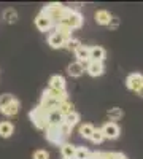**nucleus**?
Masks as SVG:
<instances>
[{
	"instance_id": "1",
	"label": "nucleus",
	"mask_w": 143,
	"mask_h": 159,
	"mask_svg": "<svg viewBox=\"0 0 143 159\" xmlns=\"http://www.w3.org/2000/svg\"><path fill=\"white\" fill-rule=\"evenodd\" d=\"M73 10L72 8H67V7H64L62 3H48L42 8L40 13H43L45 16H48L51 21H53V24H59L62 21H65L69 16H70V13Z\"/></svg>"
},
{
	"instance_id": "2",
	"label": "nucleus",
	"mask_w": 143,
	"mask_h": 159,
	"mask_svg": "<svg viewBox=\"0 0 143 159\" xmlns=\"http://www.w3.org/2000/svg\"><path fill=\"white\" fill-rule=\"evenodd\" d=\"M29 118H30V121L34 123V126H35L37 129L46 130V127H48V111H46L43 107L37 105L34 110H30Z\"/></svg>"
},
{
	"instance_id": "3",
	"label": "nucleus",
	"mask_w": 143,
	"mask_h": 159,
	"mask_svg": "<svg viewBox=\"0 0 143 159\" xmlns=\"http://www.w3.org/2000/svg\"><path fill=\"white\" fill-rule=\"evenodd\" d=\"M45 135H46V140L53 145H60L65 143L64 137L60 135V130H59V126H48L46 130H45Z\"/></svg>"
},
{
	"instance_id": "4",
	"label": "nucleus",
	"mask_w": 143,
	"mask_h": 159,
	"mask_svg": "<svg viewBox=\"0 0 143 159\" xmlns=\"http://www.w3.org/2000/svg\"><path fill=\"white\" fill-rule=\"evenodd\" d=\"M100 129H102V132H103V137H105V139H110V140L118 139V137H119V134H121V129H119V126L116 124V123H113V121L105 123V124H103Z\"/></svg>"
},
{
	"instance_id": "5",
	"label": "nucleus",
	"mask_w": 143,
	"mask_h": 159,
	"mask_svg": "<svg viewBox=\"0 0 143 159\" xmlns=\"http://www.w3.org/2000/svg\"><path fill=\"white\" fill-rule=\"evenodd\" d=\"M126 86L134 92H138L143 88V75L141 73H131L126 78Z\"/></svg>"
},
{
	"instance_id": "6",
	"label": "nucleus",
	"mask_w": 143,
	"mask_h": 159,
	"mask_svg": "<svg viewBox=\"0 0 143 159\" xmlns=\"http://www.w3.org/2000/svg\"><path fill=\"white\" fill-rule=\"evenodd\" d=\"M62 22H65L69 27H72V30H75V29H80L81 25H83V22H84V19H83V16H81V13H78V11H72L70 13V16L65 19V21H62Z\"/></svg>"
},
{
	"instance_id": "7",
	"label": "nucleus",
	"mask_w": 143,
	"mask_h": 159,
	"mask_svg": "<svg viewBox=\"0 0 143 159\" xmlns=\"http://www.w3.org/2000/svg\"><path fill=\"white\" fill-rule=\"evenodd\" d=\"M86 72L91 76H100L105 72V65H103V62H99V61H89L86 64Z\"/></svg>"
},
{
	"instance_id": "8",
	"label": "nucleus",
	"mask_w": 143,
	"mask_h": 159,
	"mask_svg": "<svg viewBox=\"0 0 143 159\" xmlns=\"http://www.w3.org/2000/svg\"><path fill=\"white\" fill-rule=\"evenodd\" d=\"M35 25H37V29L38 30H42V32H48L51 27H53V21H51L48 16H45L43 13H38L37 18H35Z\"/></svg>"
},
{
	"instance_id": "9",
	"label": "nucleus",
	"mask_w": 143,
	"mask_h": 159,
	"mask_svg": "<svg viewBox=\"0 0 143 159\" xmlns=\"http://www.w3.org/2000/svg\"><path fill=\"white\" fill-rule=\"evenodd\" d=\"M75 57H76V62L80 64H87L91 61V46H86V45H81L75 51Z\"/></svg>"
},
{
	"instance_id": "10",
	"label": "nucleus",
	"mask_w": 143,
	"mask_h": 159,
	"mask_svg": "<svg viewBox=\"0 0 143 159\" xmlns=\"http://www.w3.org/2000/svg\"><path fill=\"white\" fill-rule=\"evenodd\" d=\"M42 94H43V96H48V97H51V99H54V100H57L59 103L69 100V94H67V91H56V89L48 88V89H45V91L42 92Z\"/></svg>"
},
{
	"instance_id": "11",
	"label": "nucleus",
	"mask_w": 143,
	"mask_h": 159,
	"mask_svg": "<svg viewBox=\"0 0 143 159\" xmlns=\"http://www.w3.org/2000/svg\"><path fill=\"white\" fill-rule=\"evenodd\" d=\"M65 42H67V40L64 38V37H60L59 34H56V32H53V34L49 35V38H48V45L51 48H54V49L64 48V46H65Z\"/></svg>"
},
{
	"instance_id": "12",
	"label": "nucleus",
	"mask_w": 143,
	"mask_h": 159,
	"mask_svg": "<svg viewBox=\"0 0 143 159\" xmlns=\"http://www.w3.org/2000/svg\"><path fill=\"white\" fill-rule=\"evenodd\" d=\"M49 88L56 91H67L65 89V78L62 75H53L49 80Z\"/></svg>"
},
{
	"instance_id": "13",
	"label": "nucleus",
	"mask_w": 143,
	"mask_h": 159,
	"mask_svg": "<svg viewBox=\"0 0 143 159\" xmlns=\"http://www.w3.org/2000/svg\"><path fill=\"white\" fill-rule=\"evenodd\" d=\"M94 18H96V22H97V24H100V25H108V22L111 21L113 15H111L110 11H107V10H97L96 15H94Z\"/></svg>"
},
{
	"instance_id": "14",
	"label": "nucleus",
	"mask_w": 143,
	"mask_h": 159,
	"mask_svg": "<svg viewBox=\"0 0 143 159\" xmlns=\"http://www.w3.org/2000/svg\"><path fill=\"white\" fill-rule=\"evenodd\" d=\"M60 154H62V159H75V154H76V147L72 143H62L60 145Z\"/></svg>"
},
{
	"instance_id": "15",
	"label": "nucleus",
	"mask_w": 143,
	"mask_h": 159,
	"mask_svg": "<svg viewBox=\"0 0 143 159\" xmlns=\"http://www.w3.org/2000/svg\"><path fill=\"white\" fill-rule=\"evenodd\" d=\"M107 57V51L105 48L102 46H91V61H99V62H103Z\"/></svg>"
},
{
	"instance_id": "16",
	"label": "nucleus",
	"mask_w": 143,
	"mask_h": 159,
	"mask_svg": "<svg viewBox=\"0 0 143 159\" xmlns=\"http://www.w3.org/2000/svg\"><path fill=\"white\" fill-rule=\"evenodd\" d=\"M54 32L56 34H59L60 37H64L65 40H70L72 38V27H69V25L65 24V22H59V24H56L54 25Z\"/></svg>"
},
{
	"instance_id": "17",
	"label": "nucleus",
	"mask_w": 143,
	"mask_h": 159,
	"mask_svg": "<svg viewBox=\"0 0 143 159\" xmlns=\"http://www.w3.org/2000/svg\"><path fill=\"white\" fill-rule=\"evenodd\" d=\"M67 73L70 76H75V78L81 76L84 73V65L80 64V62H72V64H69V67H67Z\"/></svg>"
},
{
	"instance_id": "18",
	"label": "nucleus",
	"mask_w": 143,
	"mask_h": 159,
	"mask_svg": "<svg viewBox=\"0 0 143 159\" xmlns=\"http://www.w3.org/2000/svg\"><path fill=\"white\" fill-rule=\"evenodd\" d=\"M19 107H21V103H19V100L18 99H15L10 105H7L5 108H2L0 110V113H3L5 116H15L18 111H19Z\"/></svg>"
},
{
	"instance_id": "19",
	"label": "nucleus",
	"mask_w": 143,
	"mask_h": 159,
	"mask_svg": "<svg viewBox=\"0 0 143 159\" xmlns=\"http://www.w3.org/2000/svg\"><path fill=\"white\" fill-rule=\"evenodd\" d=\"M13 132H15V126H13V123H10V121H2L0 123V137L8 139V137L13 135Z\"/></svg>"
},
{
	"instance_id": "20",
	"label": "nucleus",
	"mask_w": 143,
	"mask_h": 159,
	"mask_svg": "<svg viewBox=\"0 0 143 159\" xmlns=\"http://www.w3.org/2000/svg\"><path fill=\"white\" fill-rule=\"evenodd\" d=\"M62 123H64V116L57 110L48 113V126H60Z\"/></svg>"
},
{
	"instance_id": "21",
	"label": "nucleus",
	"mask_w": 143,
	"mask_h": 159,
	"mask_svg": "<svg viewBox=\"0 0 143 159\" xmlns=\"http://www.w3.org/2000/svg\"><path fill=\"white\" fill-rule=\"evenodd\" d=\"M94 130H96V127L91 124V123H84V124L80 126V135L83 139H89L91 140V137H92V134H94Z\"/></svg>"
},
{
	"instance_id": "22",
	"label": "nucleus",
	"mask_w": 143,
	"mask_h": 159,
	"mask_svg": "<svg viewBox=\"0 0 143 159\" xmlns=\"http://www.w3.org/2000/svg\"><path fill=\"white\" fill-rule=\"evenodd\" d=\"M57 111L62 115V116H67V115H70V113H73L75 110H73V103L70 102V100H65V102H62V103H59V107H57Z\"/></svg>"
},
{
	"instance_id": "23",
	"label": "nucleus",
	"mask_w": 143,
	"mask_h": 159,
	"mask_svg": "<svg viewBox=\"0 0 143 159\" xmlns=\"http://www.w3.org/2000/svg\"><path fill=\"white\" fill-rule=\"evenodd\" d=\"M107 115H108V118H110V121H119V119L124 116V111H123V108H119V107H113V108H110L108 111H107Z\"/></svg>"
},
{
	"instance_id": "24",
	"label": "nucleus",
	"mask_w": 143,
	"mask_h": 159,
	"mask_svg": "<svg viewBox=\"0 0 143 159\" xmlns=\"http://www.w3.org/2000/svg\"><path fill=\"white\" fill-rule=\"evenodd\" d=\"M3 19H5L7 22H10V24H15V22L18 21V13H16V10H15V8H7V10L3 11Z\"/></svg>"
},
{
	"instance_id": "25",
	"label": "nucleus",
	"mask_w": 143,
	"mask_h": 159,
	"mask_svg": "<svg viewBox=\"0 0 143 159\" xmlns=\"http://www.w3.org/2000/svg\"><path fill=\"white\" fill-rule=\"evenodd\" d=\"M64 123L69 124L70 127H75L78 123H80V113L73 111V113H70V115H67V116H64Z\"/></svg>"
},
{
	"instance_id": "26",
	"label": "nucleus",
	"mask_w": 143,
	"mask_h": 159,
	"mask_svg": "<svg viewBox=\"0 0 143 159\" xmlns=\"http://www.w3.org/2000/svg\"><path fill=\"white\" fill-rule=\"evenodd\" d=\"M91 153L86 147H76V154H75V159H89L91 157Z\"/></svg>"
},
{
	"instance_id": "27",
	"label": "nucleus",
	"mask_w": 143,
	"mask_h": 159,
	"mask_svg": "<svg viewBox=\"0 0 143 159\" xmlns=\"http://www.w3.org/2000/svg\"><path fill=\"white\" fill-rule=\"evenodd\" d=\"M15 99H16V97L13 96V94H2V96H0V110L5 108L7 105H10Z\"/></svg>"
},
{
	"instance_id": "28",
	"label": "nucleus",
	"mask_w": 143,
	"mask_h": 159,
	"mask_svg": "<svg viewBox=\"0 0 143 159\" xmlns=\"http://www.w3.org/2000/svg\"><path fill=\"white\" fill-rule=\"evenodd\" d=\"M103 140H105V137H103L102 129H96V130H94V134H92V137H91V142H92L94 145H100Z\"/></svg>"
},
{
	"instance_id": "29",
	"label": "nucleus",
	"mask_w": 143,
	"mask_h": 159,
	"mask_svg": "<svg viewBox=\"0 0 143 159\" xmlns=\"http://www.w3.org/2000/svg\"><path fill=\"white\" fill-rule=\"evenodd\" d=\"M72 129H73V127H70V126H69V124H65V123H62V124L59 126L60 135L64 137V140H67V139L70 137V134H72Z\"/></svg>"
},
{
	"instance_id": "30",
	"label": "nucleus",
	"mask_w": 143,
	"mask_h": 159,
	"mask_svg": "<svg viewBox=\"0 0 143 159\" xmlns=\"http://www.w3.org/2000/svg\"><path fill=\"white\" fill-rule=\"evenodd\" d=\"M81 46V43L80 42H78V40L76 38H70V40H67V42H65V46H64V48H67V49H72L73 52L78 49V48H80Z\"/></svg>"
},
{
	"instance_id": "31",
	"label": "nucleus",
	"mask_w": 143,
	"mask_h": 159,
	"mask_svg": "<svg viewBox=\"0 0 143 159\" xmlns=\"http://www.w3.org/2000/svg\"><path fill=\"white\" fill-rule=\"evenodd\" d=\"M32 159H49V153L45 150H37V151H34Z\"/></svg>"
},
{
	"instance_id": "32",
	"label": "nucleus",
	"mask_w": 143,
	"mask_h": 159,
	"mask_svg": "<svg viewBox=\"0 0 143 159\" xmlns=\"http://www.w3.org/2000/svg\"><path fill=\"white\" fill-rule=\"evenodd\" d=\"M118 27H119V18L113 16V18H111V21L108 22V29H110V30H116Z\"/></svg>"
},
{
	"instance_id": "33",
	"label": "nucleus",
	"mask_w": 143,
	"mask_h": 159,
	"mask_svg": "<svg viewBox=\"0 0 143 159\" xmlns=\"http://www.w3.org/2000/svg\"><path fill=\"white\" fill-rule=\"evenodd\" d=\"M114 159H127V156H124L123 153H116V157Z\"/></svg>"
},
{
	"instance_id": "34",
	"label": "nucleus",
	"mask_w": 143,
	"mask_h": 159,
	"mask_svg": "<svg viewBox=\"0 0 143 159\" xmlns=\"http://www.w3.org/2000/svg\"><path fill=\"white\" fill-rule=\"evenodd\" d=\"M137 94H138V96H140V97H143V88H141V89H140V91H138V92H137Z\"/></svg>"
}]
</instances>
